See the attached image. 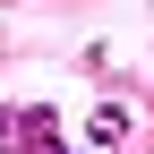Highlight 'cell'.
<instances>
[{
    "label": "cell",
    "mask_w": 154,
    "mask_h": 154,
    "mask_svg": "<svg viewBox=\"0 0 154 154\" xmlns=\"http://www.w3.org/2000/svg\"><path fill=\"white\" fill-rule=\"evenodd\" d=\"M17 154H69V128H60L51 103H26L17 111Z\"/></svg>",
    "instance_id": "cell-1"
},
{
    "label": "cell",
    "mask_w": 154,
    "mask_h": 154,
    "mask_svg": "<svg viewBox=\"0 0 154 154\" xmlns=\"http://www.w3.org/2000/svg\"><path fill=\"white\" fill-rule=\"evenodd\" d=\"M86 137H94V146H120V137H128V111H120V103H94Z\"/></svg>",
    "instance_id": "cell-2"
},
{
    "label": "cell",
    "mask_w": 154,
    "mask_h": 154,
    "mask_svg": "<svg viewBox=\"0 0 154 154\" xmlns=\"http://www.w3.org/2000/svg\"><path fill=\"white\" fill-rule=\"evenodd\" d=\"M0 154H17V111H0Z\"/></svg>",
    "instance_id": "cell-3"
}]
</instances>
